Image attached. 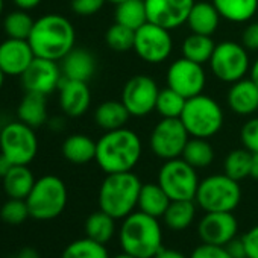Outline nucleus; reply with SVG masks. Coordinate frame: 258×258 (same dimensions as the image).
<instances>
[{"instance_id": "nucleus-1", "label": "nucleus", "mask_w": 258, "mask_h": 258, "mask_svg": "<svg viewBox=\"0 0 258 258\" xmlns=\"http://www.w3.org/2000/svg\"><path fill=\"white\" fill-rule=\"evenodd\" d=\"M96 163L106 173L133 172L139 164L143 145L137 133L127 127L106 131L96 142Z\"/></svg>"}, {"instance_id": "nucleus-2", "label": "nucleus", "mask_w": 258, "mask_h": 258, "mask_svg": "<svg viewBox=\"0 0 258 258\" xmlns=\"http://www.w3.org/2000/svg\"><path fill=\"white\" fill-rule=\"evenodd\" d=\"M75 28L69 19L59 14H46L35 20L28 38L35 56L61 61L75 47Z\"/></svg>"}, {"instance_id": "nucleus-3", "label": "nucleus", "mask_w": 258, "mask_h": 258, "mask_svg": "<svg viewBox=\"0 0 258 258\" xmlns=\"http://www.w3.org/2000/svg\"><path fill=\"white\" fill-rule=\"evenodd\" d=\"M118 241L123 252L137 258H154L163 247V228L157 217L139 210L123 219Z\"/></svg>"}, {"instance_id": "nucleus-4", "label": "nucleus", "mask_w": 258, "mask_h": 258, "mask_svg": "<svg viewBox=\"0 0 258 258\" xmlns=\"http://www.w3.org/2000/svg\"><path fill=\"white\" fill-rule=\"evenodd\" d=\"M142 185L140 178L133 172L106 175L99 188V208L115 220H123L136 211Z\"/></svg>"}, {"instance_id": "nucleus-5", "label": "nucleus", "mask_w": 258, "mask_h": 258, "mask_svg": "<svg viewBox=\"0 0 258 258\" xmlns=\"http://www.w3.org/2000/svg\"><path fill=\"white\" fill-rule=\"evenodd\" d=\"M179 118L190 137L211 139L223 126V109L211 96L198 94L187 99Z\"/></svg>"}, {"instance_id": "nucleus-6", "label": "nucleus", "mask_w": 258, "mask_h": 258, "mask_svg": "<svg viewBox=\"0 0 258 258\" xmlns=\"http://www.w3.org/2000/svg\"><path fill=\"white\" fill-rule=\"evenodd\" d=\"M69 193L64 181L55 175H44L35 181L26 198L31 217L37 220L56 219L67 207Z\"/></svg>"}, {"instance_id": "nucleus-7", "label": "nucleus", "mask_w": 258, "mask_h": 258, "mask_svg": "<svg viewBox=\"0 0 258 258\" xmlns=\"http://www.w3.org/2000/svg\"><path fill=\"white\" fill-rule=\"evenodd\" d=\"M241 201V188L238 181L226 173L211 175L199 182L195 202L205 213L234 211Z\"/></svg>"}, {"instance_id": "nucleus-8", "label": "nucleus", "mask_w": 258, "mask_h": 258, "mask_svg": "<svg viewBox=\"0 0 258 258\" xmlns=\"http://www.w3.org/2000/svg\"><path fill=\"white\" fill-rule=\"evenodd\" d=\"M0 152L14 166H29L38 152L35 129L23 121H11L0 129Z\"/></svg>"}, {"instance_id": "nucleus-9", "label": "nucleus", "mask_w": 258, "mask_h": 258, "mask_svg": "<svg viewBox=\"0 0 258 258\" xmlns=\"http://www.w3.org/2000/svg\"><path fill=\"white\" fill-rule=\"evenodd\" d=\"M196 169L185 160H167L158 172V184L172 201H195L199 187Z\"/></svg>"}, {"instance_id": "nucleus-10", "label": "nucleus", "mask_w": 258, "mask_h": 258, "mask_svg": "<svg viewBox=\"0 0 258 258\" xmlns=\"http://www.w3.org/2000/svg\"><path fill=\"white\" fill-rule=\"evenodd\" d=\"M211 73L222 82L234 84L246 76L250 70L247 49L241 43L223 41L216 44L210 58Z\"/></svg>"}, {"instance_id": "nucleus-11", "label": "nucleus", "mask_w": 258, "mask_h": 258, "mask_svg": "<svg viewBox=\"0 0 258 258\" xmlns=\"http://www.w3.org/2000/svg\"><path fill=\"white\" fill-rule=\"evenodd\" d=\"M190 136L181 118H161L152 129L149 145L158 158L167 161L179 158Z\"/></svg>"}, {"instance_id": "nucleus-12", "label": "nucleus", "mask_w": 258, "mask_h": 258, "mask_svg": "<svg viewBox=\"0 0 258 258\" xmlns=\"http://www.w3.org/2000/svg\"><path fill=\"white\" fill-rule=\"evenodd\" d=\"M134 50L143 61L149 64H160L166 61L173 50L170 31L148 22L136 31Z\"/></svg>"}, {"instance_id": "nucleus-13", "label": "nucleus", "mask_w": 258, "mask_h": 258, "mask_svg": "<svg viewBox=\"0 0 258 258\" xmlns=\"http://www.w3.org/2000/svg\"><path fill=\"white\" fill-rule=\"evenodd\" d=\"M160 88L157 82L146 76L137 75L129 79L121 90V102L134 117H145L157 106Z\"/></svg>"}, {"instance_id": "nucleus-14", "label": "nucleus", "mask_w": 258, "mask_h": 258, "mask_svg": "<svg viewBox=\"0 0 258 258\" xmlns=\"http://www.w3.org/2000/svg\"><path fill=\"white\" fill-rule=\"evenodd\" d=\"M166 79H167V87L178 91L185 99L202 94L207 84V75L204 66L190 61L184 56L170 64V67L167 69Z\"/></svg>"}, {"instance_id": "nucleus-15", "label": "nucleus", "mask_w": 258, "mask_h": 258, "mask_svg": "<svg viewBox=\"0 0 258 258\" xmlns=\"http://www.w3.org/2000/svg\"><path fill=\"white\" fill-rule=\"evenodd\" d=\"M20 78L26 91L47 96L53 93L55 90H58L64 76L56 61L35 56L31 66L26 69V72Z\"/></svg>"}, {"instance_id": "nucleus-16", "label": "nucleus", "mask_w": 258, "mask_h": 258, "mask_svg": "<svg viewBox=\"0 0 258 258\" xmlns=\"http://www.w3.org/2000/svg\"><path fill=\"white\" fill-rule=\"evenodd\" d=\"M148 22L169 31L187 23L195 0H145Z\"/></svg>"}, {"instance_id": "nucleus-17", "label": "nucleus", "mask_w": 258, "mask_h": 258, "mask_svg": "<svg viewBox=\"0 0 258 258\" xmlns=\"http://www.w3.org/2000/svg\"><path fill=\"white\" fill-rule=\"evenodd\" d=\"M238 222L232 211H213L205 213V216L198 223V234L202 243L225 246L232 238L237 237Z\"/></svg>"}, {"instance_id": "nucleus-18", "label": "nucleus", "mask_w": 258, "mask_h": 258, "mask_svg": "<svg viewBox=\"0 0 258 258\" xmlns=\"http://www.w3.org/2000/svg\"><path fill=\"white\" fill-rule=\"evenodd\" d=\"M34 58L35 53L28 40L7 38L0 43V69L7 76H22Z\"/></svg>"}, {"instance_id": "nucleus-19", "label": "nucleus", "mask_w": 258, "mask_h": 258, "mask_svg": "<svg viewBox=\"0 0 258 258\" xmlns=\"http://www.w3.org/2000/svg\"><path fill=\"white\" fill-rule=\"evenodd\" d=\"M59 106L69 117L84 115L91 103V91L87 82L62 78L59 87Z\"/></svg>"}, {"instance_id": "nucleus-20", "label": "nucleus", "mask_w": 258, "mask_h": 258, "mask_svg": "<svg viewBox=\"0 0 258 258\" xmlns=\"http://www.w3.org/2000/svg\"><path fill=\"white\" fill-rule=\"evenodd\" d=\"M228 106L238 115H252L258 109V85L250 78H243L228 90Z\"/></svg>"}, {"instance_id": "nucleus-21", "label": "nucleus", "mask_w": 258, "mask_h": 258, "mask_svg": "<svg viewBox=\"0 0 258 258\" xmlns=\"http://www.w3.org/2000/svg\"><path fill=\"white\" fill-rule=\"evenodd\" d=\"M61 61L62 76L67 79L88 82L96 72V59L87 49L73 47Z\"/></svg>"}, {"instance_id": "nucleus-22", "label": "nucleus", "mask_w": 258, "mask_h": 258, "mask_svg": "<svg viewBox=\"0 0 258 258\" xmlns=\"http://www.w3.org/2000/svg\"><path fill=\"white\" fill-rule=\"evenodd\" d=\"M220 14L216 10V7L208 2H195L188 19L187 25L193 34H201V35H213L220 23Z\"/></svg>"}, {"instance_id": "nucleus-23", "label": "nucleus", "mask_w": 258, "mask_h": 258, "mask_svg": "<svg viewBox=\"0 0 258 258\" xmlns=\"http://www.w3.org/2000/svg\"><path fill=\"white\" fill-rule=\"evenodd\" d=\"M19 120L35 127H40L47 121V100L44 94L26 91L25 97L17 108Z\"/></svg>"}, {"instance_id": "nucleus-24", "label": "nucleus", "mask_w": 258, "mask_h": 258, "mask_svg": "<svg viewBox=\"0 0 258 258\" xmlns=\"http://www.w3.org/2000/svg\"><path fill=\"white\" fill-rule=\"evenodd\" d=\"M172 199L167 196V193L163 190V187L157 182H149V184H143L142 190H140V196H139V210L161 219L166 213V210L169 208Z\"/></svg>"}, {"instance_id": "nucleus-25", "label": "nucleus", "mask_w": 258, "mask_h": 258, "mask_svg": "<svg viewBox=\"0 0 258 258\" xmlns=\"http://www.w3.org/2000/svg\"><path fill=\"white\" fill-rule=\"evenodd\" d=\"M129 117L131 114L121 100H106L100 103L94 111V121L105 133L124 127Z\"/></svg>"}, {"instance_id": "nucleus-26", "label": "nucleus", "mask_w": 258, "mask_h": 258, "mask_svg": "<svg viewBox=\"0 0 258 258\" xmlns=\"http://www.w3.org/2000/svg\"><path fill=\"white\" fill-rule=\"evenodd\" d=\"M96 142L84 134H73L62 143V155L72 164H87L96 160Z\"/></svg>"}, {"instance_id": "nucleus-27", "label": "nucleus", "mask_w": 258, "mask_h": 258, "mask_svg": "<svg viewBox=\"0 0 258 258\" xmlns=\"http://www.w3.org/2000/svg\"><path fill=\"white\" fill-rule=\"evenodd\" d=\"M4 190L8 198L26 199L35 185V176L28 166H13L11 170L2 178Z\"/></svg>"}, {"instance_id": "nucleus-28", "label": "nucleus", "mask_w": 258, "mask_h": 258, "mask_svg": "<svg viewBox=\"0 0 258 258\" xmlns=\"http://www.w3.org/2000/svg\"><path fill=\"white\" fill-rule=\"evenodd\" d=\"M220 17L231 23H246L258 11V0H211Z\"/></svg>"}, {"instance_id": "nucleus-29", "label": "nucleus", "mask_w": 258, "mask_h": 258, "mask_svg": "<svg viewBox=\"0 0 258 258\" xmlns=\"http://www.w3.org/2000/svg\"><path fill=\"white\" fill-rule=\"evenodd\" d=\"M196 205L195 201H172L163 216L164 225L172 231L187 229L195 222Z\"/></svg>"}, {"instance_id": "nucleus-30", "label": "nucleus", "mask_w": 258, "mask_h": 258, "mask_svg": "<svg viewBox=\"0 0 258 258\" xmlns=\"http://www.w3.org/2000/svg\"><path fill=\"white\" fill-rule=\"evenodd\" d=\"M115 7V23H120L133 31H137L148 23L145 0H124Z\"/></svg>"}, {"instance_id": "nucleus-31", "label": "nucleus", "mask_w": 258, "mask_h": 258, "mask_svg": "<svg viewBox=\"0 0 258 258\" xmlns=\"http://www.w3.org/2000/svg\"><path fill=\"white\" fill-rule=\"evenodd\" d=\"M214 47H216V44L210 35H201V34L191 32L184 40L181 50H182L184 58L204 66L205 62H210V58L214 52Z\"/></svg>"}, {"instance_id": "nucleus-32", "label": "nucleus", "mask_w": 258, "mask_h": 258, "mask_svg": "<svg viewBox=\"0 0 258 258\" xmlns=\"http://www.w3.org/2000/svg\"><path fill=\"white\" fill-rule=\"evenodd\" d=\"M85 234L88 238L106 244L115 234V219L99 210L90 214L85 220Z\"/></svg>"}, {"instance_id": "nucleus-33", "label": "nucleus", "mask_w": 258, "mask_h": 258, "mask_svg": "<svg viewBox=\"0 0 258 258\" xmlns=\"http://www.w3.org/2000/svg\"><path fill=\"white\" fill-rule=\"evenodd\" d=\"M182 160H185L190 166L198 169H205L214 161V149L208 139H196L190 137L187 142L184 152L181 155Z\"/></svg>"}, {"instance_id": "nucleus-34", "label": "nucleus", "mask_w": 258, "mask_h": 258, "mask_svg": "<svg viewBox=\"0 0 258 258\" xmlns=\"http://www.w3.org/2000/svg\"><path fill=\"white\" fill-rule=\"evenodd\" d=\"M61 258H109V253L103 243L85 237L72 241L64 249Z\"/></svg>"}, {"instance_id": "nucleus-35", "label": "nucleus", "mask_w": 258, "mask_h": 258, "mask_svg": "<svg viewBox=\"0 0 258 258\" xmlns=\"http://www.w3.org/2000/svg\"><path fill=\"white\" fill-rule=\"evenodd\" d=\"M35 20L25 10H16L10 13L4 20V31L8 38L28 40Z\"/></svg>"}, {"instance_id": "nucleus-36", "label": "nucleus", "mask_w": 258, "mask_h": 258, "mask_svg": "<svg viewBox=\"0 0 258 258\" xmlns=\"http://www.w3.org/2000/svg\"><path fill=\"white\" fill-rule=\"evenodd\" d=\"M250 167H252V152H249L244 148L229 152L223 164L225 173L238 182L250 176Z\"/></svg>"}, {"instance_id": "nucleus-37", "label": "nucleus", "mask_w": 258, "mask_h": 258, "mask_svg": "<svg viewBox=\"0 0 258 258\" xmlns=\"http://www.w3.org/2000/svg\"><path fill=\"white\" fill-rule=\"evenodd\" d=\"M187 99L172 88H164L160 91L155 109L163 118H179Z\"/></svg>"}, {"instance_id": "nucleus-38", "label": "nucleus", "mask_w": 258, "mask_h": 258, "mask_svg": "<svg viewBox=\"0 0 258 258\" xmlns=\"http://www.w3.org/2000/svg\"><path fill=\"white\" fill-rule=\"evenodd\" d=\"M105 41L108 47H111L115 52H127L134 49L136 41V31L129 29L120 23H114L108 28L105 34Z\"/></svg>"}, {"instance_id": "nucleus-39", "label": "nucleus", "mask_w": 258, "mask_h": 258, "mask_svg": "<svg viewBox=\"0 0 258 258\" xmlns=\"http://www.w3.org/2000/svg\"><path fill=\"white\" fill-rule=\"evenodd\" d=\"M29 216H31V213H29V207H28L26 199L10 198L2 205V210H0V217H2V220L5 223H10V225H20Z\"/></svg>"}, {"instance_id": "nucleus-40", "label": "nucleus", "mask_w": 258, "mask_h": 258, "mask_svg": "<svg viewBox=\"0 0 258 258\" xmlns=\"http://www.w3.org/2000/svg\"><path fill=\"white\" fill-rule=\"evenodd\" d=\"M240 140L244 149L252 154L258 152V117L249 118L240 131Z\"/></svg>"}, {"instance_id": "nucleus-41", "label": "nucleus", "mask_w": 258, "mask_h": 258, "mask_svg": "<svg viewBox=\"0 0 258 258\" xmlns=\"http://www.w3.org/2000/svg\"><path fill=\"white\" fill-rule=\"evenodd\" d=\"M106 4V0H72V11L79 16V17H91L97 14L103 5Z\"/></svg>"}, {"instance_id": "nucleus-42", "label": "nucleus", "mask_w": 258, "mask_h": 258, "mask_svg": "<svg viewBox=\"0 0 258 258\" xmlns=\"http://www.w3.org/2000/svg\"><path fill=\"white\" fill-rule=\"evenodd\" d=\"M188 258H231V255L228 253L225 246L202 243L193 249V252Z\"/></svg>"}, {"instance_id": "nucleus-43", "label": "nucleus", "mask_w": 258, "mask_h": 258, "mask_svg": "<svg viewBox=\"0 0 258 258\" xmlns=\"http://www.w3.org/2000/svg\"><path fill=\"white\" fill-rule=\"evenodd\" d=\"M241 44L247 50H258V22L249 23L241 34Z\"/></svg>"}, {"instance_id": "nucleus-44", "label": "nucleus", "mask_w": 258, "mask_h": 258, "mask_svg": "<svg viewBox=\"0 0 258 258\" xmlns=\"http://www.w3.org/2000/svg\"><path fill=\"white\" fill-rule=\"evenodd\" d=\"M247 258H258V225L252 226L243 237H241Z\"/></svg>"}, {"instance_id": "nucleus-45", "label": "nucleus", "mask_w": 258, "mask_h": 258, "mask_svg": "<svg viewBox=\"0 0 258 258\" xmlns=\"http://www.w3.org/2000/svg\"><path fill=\"white\" fill-rule=\"evenodd\" d=\"M228 253L231 255V258H247L246 255V247L241 238H232L228 244H225Z\"/></svg>"}, {"instance_id": "nucleus-46", "label": "nucleus", "mask_w": 258, "mask_h": 258, "mask_svg": "<svg viewBox=\"0 0 258 258\" xmlns=\"http://www.w3.org/2000/svg\"><path fill=\"white\" fill-rule=\"evenodd\" d=\"M154 258H188L178 249H170V247H161Z\"/></svg>"}, {"instance_id": "nucleus-47", "label": "nucleus", "mask_w": 258, "mask_h": 258, "mask_svg": "<svg viewBox=\"0 0 258 258\" xmlns=\"http://www.w3.org/2000/svg\"><path fill=\"white\" fill-rule=\"evenodd\" d=\"M13 2L19 10L31 11V10H35L43 2V0H13Z\"/></svg>"}, {"instance_id": "nucleus-48", "label": "nucleus", "mask_w": 258, "mask_h": 258, "mask_svg": "<svg viewBox=\"0 0 258 258\" xmlns=\"http://www.w3.org/2000/svg\"><path fill=\"white\" fill-rule=\"evenodd\" d=\"M13 166H14V164H13L2 152H0V178H4V176L11 170Z\"/></svg>"}, {"instance_id": "nucleus-49", "label": "nucleus", "mask_w": 258, "mask_h": 258, "mask_svg": "<svg viewBox=\"0 0 258 258\" xmlns=\"http://www.w3.org/2000/svg\"><path fill=\"white\" fill-rule=\"evenodd\" d=\"M13 258H40L38 252L32 247H25L22 249L17 255H14Z\"/></svg>"}, {"instance_id": "nucleus-50", "label": "nucleus", "mask_w": 258, "mask_h": 258, "mask_svg": "<svg viewBox=\"0 0 258 258\" xmlns=\"http://www.w3.org/2000/svg\"><path fill=\"white\" fill-rule=\"evenodd\" d=\"M250 176L258 179V152L252 154V167H250Z\"/></svg>"}, {"instance_id": "nucleus-51", "label": "nucleus", "mask_w": 258, "mask_h": 258, "mask_svg": "<svg viewBox=\"0 0 258 258\" xmlns=\"http://www.w3.org/2000/svg\"><path fill=\"white\" fill-rule=\"evenodd\" d=\"M249 72H250V79L258 85V58H256V59L253 61V64L250 66V70H249Z\"/></svg>"}, {"instance_id": "nucleus-52", "label": "nucleus", "mask_w": 258, "mask_h": 258, "mask_svg": "<svg viewBox=\"0 0 258 258\" xmlns=\"http://www.w3.org/2000/svg\"><path fill=\"white\" fill-rule=\"evenodd\" d=\"M49 124H50V127H52V129H56V131H59V129H62V127H64V120H62V118H59V117H56V118H52Z\"/></svg>"}, {"instance_id": "nucleus-53", "label": "nucleus", "mask_w": 258, "mask_h": 258, "mask_svg": "<svg viewBox=\"0 0 258 258\" xmlns=\"http://www.w3.org/2000/svg\"><path fill=\"white\" fill-rule=\"evenodd\" d=\"M112 258H137V256H134V255H131V253H127V252H121V253H118V255H115V256H112Z\"/></svg>"}, {"instance_id": "nucleus-54", "label": "nucleus", "mask_w": 258, "mask_h": 258, "mask_svg": "<svg viewBox=\"0 0 258 258\" xmlns=\"http://www.w3.org/2000/svg\"><path fill=\"white\" fill-rule=\"evenodd\" d=\"M5 73L2 72V69H0V90H2V87H4V82H5Z\"/></svg>"}, {"instance_id": "nucleus-55", "label": "nucleus", "mask_w": 258, "mask_h": 258, "mask_svg": "<svg viewBox=\"0 0 258 258\" xmlns=\"http://www.w3.org/2000/svg\"><path fill=\"white\" fill-rule=\"evenodd\" d=\"M106 2H111V4H114V5H118V4L124 2V0H106Z\"/></svg>"}, {"instance_id": "nucleus-56", "label": "nucleus", "mask_w": 258, "mask_h": 258, "mask_svg": "<svg viewBox=\"0 0 258 258\" xmlns=\"http://www.w3.org/2000/svg\"><path fill=\"white\" fill-rule=\"evenodd\" d=\"M4 13V0H0V14Z\"/></svg>"}]
</instances>
